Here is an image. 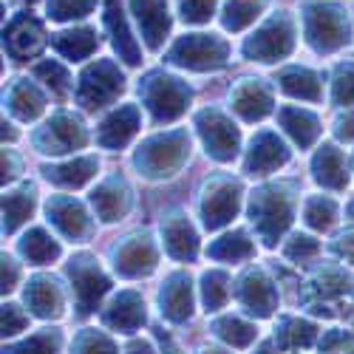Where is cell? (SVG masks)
Listing matches in <instances>:
<instances>
[{"mask_svg":"<svg viewBox=\"0 0 354 354\" xmlns=\"http://www.w3.org/2000/svg\"><path fill=\"white\" fill-rule=\"evenodd\" d=\"M255 354H275V348H272V343H263V346H261Z\"/></svg>","mask_w":354,"mask_h":354,"instance_id":"680465c9","label":"cell"},{"mask_svg":"<svg viewBox=\"0 0 354 354\" xmlns=\"http://www.w3.org/2000/svg\"><path fill=\"white\" fill-rule=\"evenodd\" d=\"M216 3L218 0H176V12L185 23H193V26H201L207 23L216 12Z\"/></svg>","mask_w":354,"mask_h":354,"instance_id":"7dc6e473","label":"cell"},{"mask_svg":"<svg viewBox=\"0 0 354 354\" xmlns=\"http://www.w3.org/2000/svg\"><path fill=\"white\" fill-rule=\"evenodd\" d=\"M346 218L354 224V201H348V207H346Z\"/></svg>","mask_w":354,"mask_h":354,"instance_id":"91938a15","label":"cell"},{"mask_svg":"<svg viewBox=\"0 0 354 354\" xmlns=\"http://www.w3.org/2000/svg\"><path fill=\"white\" fill-rule=\"evenodd\" d=\"M17 278H20V263L3 252V292H12L17 286Z\"/></svg>","mask_w":354,"mask_h":354,"instance_id":"f5cc1de1","label":"cell"},{"mask_svg":"<svg viewBox=\"0 0 354 354\" xmlns=\"http://www.w3.org/2000/svg\"><path fill=\"white\" fill-rule=\"evenodd\" d=\"M332 252H335L340 261L354 263V230H348V232H340V235H337V239L332 241Z\"/></svg>","mask_w":354,"mask_h":354,"instance_id":"f907efd6","label":"cell"},{"mask_svg":"<svg viewBox=\"0 0 354 354\" xmlns=\"http://www.w3.org/2000/svg\"><path fill=\"white\" fill-rule=\"evenodd\" d=\"M198 354H230V351H224V348H201Z\"/></svg>","mask_w":354,"mask_h":354,"instance_id":"94428289","label":"cell"},{"mask_svg":"<svg viewBox=\"0 0 354 354\" xmlns=\"http://www.w3.org/2000/svg\"><path fill=\"white\" fill-rule=\"evenodd\" d=\"M125 91V74L113 60H97L91 63L77 82V102L85 111H100L105 105H113L116 97Z\"/></svg>","mask_w":354,"mask_h":354,"instance_id":"9c48e42d","label":"cell"},{"mask_svg":"<svg viewBox=\"0 0 354 354\" xmlns=\"http://www.w3.org/2000/svg\"><path fill=\"white\" fill-rule=\"evenodd\" d=\"M20 173V159L15 151H9V147H3V182H15Z\"/></svg>","mask_w":354,"mask_h":354,"instance_id":"db71d44e","label":"cell"},{"mask_svg":"<svg viewBox=\"0 0 354 354\" xmlns=\"http://www.w3.org/2000/svg\"><path fill=\"white\" fill-rule=\"evenodd\" d=\"M286 162H289V147L283 145V139L275 131L263 128L250 142V151L244 156V170L252 176H263V173L283 167Z\"/></svg>","mask_w":354,"mask_h":354,"instance_id":"ac0fdd59","label":"cell"},{"mask_svg":"<svg viewBox=\"0 0 354 354\" xmlns=\"http://www.w3.org/2000/svg\"><path fill=\"white\" fill-rule=\"evenodd\" d=\"M295 48V20L286 12H275L244 40L241 54L252 63H278Z\"/></svg>","mask_w":354,"mask_h":354,"instance_id":"8992f818","label":"cell"},{"mask_svg":"<svg viewBox=\"0 0 354 354\" xmlns=\"http://www.w3.org/2000/svg\"><path fill=\"white\" fill-rule=\"evenodd\" d=\"M232 295V281L224 270H207L201 275V304L207 312L221 309Z\"/></svg>","mask_w":354,"mask_h":354,"instance_id":"f35d334b","label":"cell"},{"mask_svg":"<svg viewBox=\"0 0 354 354\" xmlns=\"http://www.w3.org/2000/svg\"><path fill=\"white\" fill-rule=\"evenodd\" d=\"M68 278H71V286H74V301H77V315H91L102 295L111 289V278L102 272L100 261L88 252H80L68 261Z\"/></svg>","mask_w":354,"mask_h":354,"instance_id":"8fae6325","label":"cell"},{"mask_svg":"<svg viewBox=\"0 0 354 354\" xmlns=\"http://www.w3.org/2000/svg\"><path fill=\"white\" fill-rule=\"evenodd\" d=\"M312 179L329 190H343L348 185V165L337 145L326 142L317 147V153L312 159Z\"/></svg>","mask_w":354,"mask_h":354,"instance_id":"4316f807","label":"cell"},{"mask_svg":"<svg viewBox=\"0 0 354 354\" xmlns=\"http://www.w3.org/2000/svg\"><path fill=\"white\" fill-rule=\"evenodd\" d=\"M278 88L286 94V97H295V100H309V102H320L323 100V82H320V74L306 68V66H289V68H281L278 77H275Z\"/></svg>","mask_w":354,"mask_h":354,"instance_id":"4dcf8cb0","label":"cell"},{"mask_svg":"<svg viewBox=\"0 0 354 354\" xmlns=\"http://www.w3.org/2000/svg\"><path fill=\"white\" fill-rule=\"evenodd\" d=\"M278 122H281L283 133L298 147H312L320 139V131H323L317 116L306 108H298V105H283L278 111Z\"/></svg>","mask_w":354,"mask_h":354,"instance_id":"f546056e","label":"cell"},{"mask_svg":"<svg viewBox=\"0 0 354 354\" xmlns=\"http://www.w3.org/2000/svg\"><path fill=\"white\" fill-rule=\"evenodd\" d=\"M37 193L35 185H20L17 190H9L3 196V232H15L20 224H26L35 213Z\"/></svg>","mask_w":354,"mask_h":354,"instance_id":"d6a6232c","label":"cell"},{"mask_svg":"<svg viewBox=\"0 0 354 354\" xmlns=\"http://www.w3.org/2000/svg\"><path fill=\"white\" fill-rule=\"evenodd\" d=\"M301 20H304L306 46L317 54H332L351 43V20L340 3H332V0H304Z\"/></svg>","mask_w":354,"mask_h":354,"instance_id":"7a4b0ae2","label":"cell"},{"mask_svg":"<svg viewBox=\"0 0 354 354\" xmlns=\"http://www.w3.org/2000/svg\"><path fill=\"white\" fill-rule=\"evenodd\" d=\"M295 207H298V187L292 182H270L252 190L247 216L258 239L267 247H275L295 218Z\"/></svg>","mask_w":354,"mask_h":354,"instance_id":"6da1fadb","label":"cell"},{"mask_svg":"<svg viewBox=\"0 0 354 354\" xmlns=\"http://www.w3.org/2000/svg\"><path fill=\"white\" fill-rule=\"evenodd\" d=\"M162 241L170 258L196 261L198 255V232L185 213H170L162 218Z\"/></svg>","mask_w":354,"mask_h":354,"instance_id":"603a6c76","label":"cell"},{"mask_svg":"<svg viewBox=\"0 0 354 354\" xmlns=\"http://www.w3.org/2000/svg\"><path fill=\"white\" fill-rule=\"evenodd\" d=\"M142 128V111L139 105H120L116 111H111L97 128V145L105 151H116V147H125Z\"/></svg>","mask_w":354,"mask_h":354,"instance_id":"d6986e66","label":"cell"},{"mask_svg":"<svg viewBox=\"0 0 354 354\" xmlns=\"http://www.w3.org/2000/svg\"><path fill=\"white\" fill-rule=\"evenodd\" d=\"M213 332H216V337H221L232 348H247L258 337V329L252 326L250 320H244L239 315H224V317L213 320Z\"/></svg>","mask_w":354,"mask_h":354,"instance_id":"8d00e7d4","label":"cell"},{"mask_svg":"<svg viewBox=\"0 0 354 354\" xmlns=\"http://www.w3.org/2000/svg\"><path fill=\"white\" fill-rule=\"evenodd\" d=\"M190 156L187 131H165L145 139L133 153V170L145 179H170L176 176Z\"/></svg>","mask_w":354,"mask_h":354,"instance_id":"3957f363","label":"cell"},{"mask_svg":"<svg viewBox=\"0 0 354 354\" xmlns=\"http://www.w3.org/2000/svg\"><path fill=\"white\" fill-rule=\"evenodd\" d=\"M3 46H6V54L12 57L15 63H26L32 57L40 54V48L46 46V32H43V23L28 15V12H17L6 32H3Z\"/></svg>","mask_w":354,"mask_h":354,"instance_id":"9a60e30c","label":"cell"},{"mask_svg":"<svg viewBox=\"0 0 354 354\" xmlns=\"http://www.w3.org/2000/svg\"><path fill=\"white\" fill-rule=\"evenodd\" d=\"M28 3H35V0H28Z\"/></svg>","mask_w":354,"mask_h":354,"instance_id":"6125c7cd","label":"cell"},{"mask_svg":"<svg viewBox=\"0 0 354 354\" xmlns=\"http://www.w3.org/2000/svg\"><path fill=\"white\" fill-rule=\"evenodd\" d=\"M105 26H108L111 43H113L116 54H120V60H125L128 66H139L142 63V48L131 35L128 17L122 12V0H105Z\"/></svg>","mask_w":354,"mask_h":354,"instance_id":"484cf974","label":"cell"},{"mask_svg":"<svg viewBox=\"0 0 354 354\" xmlns=\"http://www.w3.org/2000/svg\"><path fill=\"white\" fill-rule=\"evenodd\" d=\"M60 332L57 329H40L32 337H26L15 346H6L3 354H60Z\"/></svg>","mask_w":354,"mask_h":354,"instance_id":"b9f144b4","label":"cell"},{"mask_svg":"<svg viewBox=\"0 0 354 354\" xmlns=\"http://www.w3.org/2000/svg\"><path fill=\"white\" fill-rule=\"evenodd\" d=\"M348 295H351V278L335 263L315 270V275L304 286V301L312 306H323L326 301H346Z\"/></svg>","mask_w":354,"mask_h":354,"instance_id":"44dd1931","label":"cell"},{"mask_svg":"<svg viewBox=\"0 0 354 354\" xmlns=\"http://www.w3.org/2000/svg\"><path fill=\"white\" fill-rule=\"evenodd\" d=\"M235 298L239 304L255 315V317H270L278 309V286L275 281L267 275V270L261 267H250L239 283H235Z\"/></svg>","mask_w":354,"mask_h":354,"instance_id":"4fadbf2b","label":"cell"},{"mask_svg":"<svg viewBox=\"0 0 354 354\" xmlns=\"http://www.w3.org/2000/svg\"><path fill=\"white\" fill-rule=\"evenodd\" d=\"M348 348H354V335L346 332V329H332L320 340V351L323 354H346Z\"/></svg>","mask_w":354,"mask_h":354,"instance_id":"c3c4849f","label":"cell"},{"mask_svg":"<svg viewBox=\"0 0 354 354\" xmlns=\"http://www.w3.org/2000/svg\"><path fill=\"white\" fill-rule=\"evenodd\" d=\"M3 105L9 108V113L20 122H35L37 116L46 111V94L32 82V80H12L9 88L3 91Z\"/></svg>","mask_w":354,"mask_h":354,"instance_id":"d4e9b609","label":"cell"},{"mask_svg":"<svg viewBox=\"0 0 354 354\" xmlns=\"http://www.w3.org/2000/svg\"><path fill=\"white\" fill-rule=\"evenodd\" d=\"M15 136H17V133H15V125H12V122H6V120H3V142H6V139H9V142H12V139H15Z\"/></svg>","mask_w":354,"mask_h":354,"instance_id":"9f6ffc18","label":"cell"},{"mask_svg":"<svg viewBox=\"0 0 354 354\" xmlns=\"http://www.w3.org/2000/svg\"><path fill=\"white\" fill-rule=\"evenodd\" d=\"M128 354H156V351H153V346L147 343V340H133L128 346Z\"/></svg>","mask_w":354,"mask_h":354,"instance_id":"11a10c76","label":"cell"},{"mask_svg":"<svg viewBox=\"0 0 354 354\" xmlns=\"http://www.w3.org/2000/svg\"><path fill=\"white\" fill-rule=\"evenodd\" d=\"M304 221L317 232L332 230L337 221V201L329 196H309L304 204Z\"/></svg>","mask_w":354,"mask_h":354,"instance_id":"ab89813d","label":"cell"},{"mask_svg":"<svg viewBox=\"0 0 354 354\" xmlns=\"http://www.w3.org/2000/svg\"><path fill=\"white\" fill-rule=\"evenodd\" d=\"M71 354H116V343L105 332L85 329V332L77 335V340L71 346Z\"/></svg>","mask_w":354,"mask_h":354,"instance_id":"bcb514c9","label":"cell"},{"mask_svg":"<svg viewBox=\"0 0 354 354\" xmlns=\"http://www.w3.org/2000/svg\"><path fill=\"white\" fill-rule=\"evenodd\" d=\"M162 354H182V351H179V348H176V343L165 340V348H162Z\"/></svg>","mask_w":354,"mask_h":354,"instance_id":"6f0895ef","label":"cell"},{"mask_svg":"<svg viewBox=\"0 0 354 354\" xmlns=\"http://www.w3.org/2000/svg\"><path fill=\"white\" fill-rule=\"evenodd\" d=\"M196 133L204 145L210 159L216 162H232L241 151V131L221 108H201L196 113Z\"/></svg>","mask_w":354,"mask_h":354,"instance_id":"ba28073f","label":"cell"},{"mask_svg":"<svg viewBox=\"0 0 354 354\" xmlns=\"http://www.w3.org/2000/svg\"><path fill=\"white\" fill-rule=\"evenodd\" d=\"M48 43L54 46V51L57 54H63L66 60H74V63H80V60H85V57H91L94 51H97V32L94 28H66V32H57V35H51L48 37Z\"/></svg>","mask_w":354,"mask_h":354,"instance_id":"1f68e13d","label":"cell"},{"mask_svg":"<svg viewBox=\"0 0 354 354\" xmlns=\"http://www.w3.org/2000/svg\"><path fill=\"white\" fill-rule=\"evenodd\" d=\"M35 147L40 153H48V156H63V153H71V151H80L88 142V131L82 125V120L71 111H57L51 113V120H46L35 136H32Z\"/></svg>","mask_w":354,"mask_h":354,"instance_id":"30bf717a","label":"cell"},{"mask_svg":"<svg viewBox=\"0 0 354 354\" xmlns=\"http://www.w3.org/2000/svg\"><path fill=\"white\" fill-rule=\"evenodd\" d=\"M46 218L71 241H88L94 235V218L88 216L85 204L71 196H51L46 201Z\"/></svg>","mask_w":354,"mask_h":354,"instance_id":"5bb4252c","label":"cell"},{"mask_svg":"<svg viewBox=\"0 0 354 354\" xmlns=\"http://www.w3.org/2000/svg\"><path fill=\"white\" fill-rule=\"evenodd\" d=\"M26 326H28V315L17 304H6L3 306V337H15Z\"/></svg>","mask_w":354,"mask_h":354,"instance_id":"681fc988","label":"cell"},{"mask_svg":"<svg viewBox=\"0 0 354 354\" xmlns=\"http://www.w3.org/2000/svg\"><path fill=\"white\" fill-rule=\"evenodd\" d=\"M128 6H131V15L139 26L147 48L159 51L170 35V23H173L167 0H128Z\"/></svg>","mask_w":354,"mask_h":354,"instance_id":"e0dca14e","label":"cell"},{"mask_svg":"<svg viewBox=\"0 0 354 354\" xmlns=\"http://www.w3.org/2000/svg\"><path fill=\"white\" fill-rule=\"evenodd\" d=\"M131 204H133V193L122 176H108L91 193V207H94L97 218L105 224L120 221L131 210Z\"/></svg>","mask_w":354,"mask_h":354,"instance_id":"ffe728a7","label":"cell"},{"mask_svg":"<svg viewBox=\"0 0 354 354\" xmlns=\"http://www.w3.org/2000/svg\"><path fill=\"white\" fill-rule=\"evenodd\" d=\"M255 255V241L250 239V235L244 230H230L224 235H218L216 241H210L207 247V258L213 261H232V263H239V261H250Z\"/></svg>","mask_w":354,"mask_h":354,"instance_id":"e575fe53","label":"cell"},{"mask_svg":"<svg viewBox=\"0 0 354 354\" xmlns=\"http://www.w3.org/2000/svg\"><path fill=\"white\" fill-rule=\"evenodd\" d=\"M165 60L187 71H218L230 60V43L213 32H193L176 40Z\"/></svg>","mask_w":354,"mask_h":354,"instance_id":"5b68a950","label":"cell"},{"mask_svg":"<svg viewBox=\"0 0 354 354\" xmlns=\"http://www.w3.org/2000/svg\"><path fill=\"white\" fill-rule=\"evenodd\" d=\"M32 74H35L37 82H43V85L48 88L54 97L66 100V97L71 94V74H68V68H66L63 63L43 60V63H37V66L32 68Z\"/></svg>","mask_w":354,"mask_h":354,"instance_id":"60d3db41","label":"cell"},{"mask_svg":"<svg viewBox=\"0 0 354 354\" xmlns=\"http://www.w3.org/2000/svg\"><path fill=\"white\" fill-rule=\"evenodd\" d=\"M263 9H267V0H224L221 26L227 32H244L250 23L261 17Z\"/></svg>","mask_w":354,"mask_h":354,"instance_id":"d590c367","label":"cell"},{"mask_svg":"<svg viewBox=\"0 0 354 354\" xmlns=\"http://www.w3.org/2000/svg\"><path fill=\"white\" fill-rule=\"evenodd\" d=\"M159 312L170 323H185L193 315V278L187 272H173L159 289Z\"/></svg>","mask_w":354,"mask_h":354,"instance_id":"7402d4cb","label":"cell"},{"mask_svg":"<svg viewBox=\"0 0 354 354\" xmlns=\"http://www.w3.org/2000/svg\"><path fill=\"white\" fill-rule=\"evenodd\" d=\"M244 187L232 176H213V179L201 187L198 198V216L204 230H221L227 227L241 210Z\"/></svg>","mask_w":354,"mask_h":354,"instance_id":"52a82bcc","label":"cell"},{"mask_svg":"<svg viewBox=\"0 0 354 354\" xmlns=\"http://www.w3.org/2000/svg\"><path fill=\"white\" fill-rule=\"evenodd\" d=\"M17 252L28 263H37V267H43V263H51V261L60 258V244H57L54 235H48L43 227H32L28 232L20 235Z\"/></svg>","mask_w":354,"mask_h":354,"instance_id":"836d02e7","label":"cell"},{"mask_svg":"<svg viewBox=\"0 0 354 354\" xmlns=\"http://www.w3.org/2000/svg\"><path fill=\"white\" fill-rule=\"evenodd\" d=\"M23 298H26V306L32 309V315H37V317H60L63 306H66L60 283H57L54 278H48V275H37V278L28 281Z\"/></svg>","mask_w":354,"mask_h":354,"instance_id":"83f0119b","label":"cell"},{"mask_svg":"<svg viewBox=\"0 0 354 354\" xmlns=\"http://www.w3.org/2000/svg\"><path fill=\"white\" fill-rule=\"evenodd\" d=\"M102 323L113 332H136L145 326V298L133 289L120 292L102 309Z\"/></svg>","mask_w":354,"mask_h":354,"instance_id":"cb8c5ba5","label":"cell"},{"mask_svg":"<svg viewBox=\"0 0 354 354\" xmlns=\"http://www.w3.org/2000/svg\"><path fill=\"white\" fill-rule=\"evenodd\" d=\"M230 105H232V111L239 113L244 122H258V120H263V116L272 113V108H275V91H272L270 82L247 77V80H239V82L232 85Z\"/></svg>","mask_w":354,"mask_h":354,"instance_id":"2e32d148","label":"cell"},{"mask_svg":"<svg viewBox=\"0 0 354 354\" xmlns=\"http://www.w3.org/2000/svg\"><path fill=\"white\" fill-rule=\"evenodd\" d=\"M317 255H320V241L312 239V235H306V232H295L292 239L283 244V258L292 261V263H306Z\"/></svg>","mask_w":354,"mask_h":354,"instance_id":"f6af8a7d","label":"cell"},{"mask_svg":"<svg viewBox=\"0 0 354 354\" xmlns=\"http://www.w3.org/2000/svg\"><path fill=\"white\" fill-rule=\"evenodd\" d=\"M111 263L122 278H147L159 263V250L151 232H131L122 241H116L111 247Z\"/></svg>","mask_w":354,"mask_h":354,"instance_id":"7c38bea8","label":"cell"},{"mask_svg":"<svg viewBox=\"0 0 354 354\" xmlns=\"http://www.w3.org/2000/svg\"><path fill=\"white\" fill-rule=\"evenodd\" d=\"M94 9H97V0H46V12L57 23L88 17Z\"/></svg>","mask_w":354,"mask_h":354,"instance_id":"ee69618b","label":"cell"},{"mask_svg":"<svg viewBox=\"0 0 354 354\" xmlns=\"http://www.w3.org/2000/svg\"><path fill=\"white\" fill-rule=\"evenodd\" d=\"M100 170V159L97 156H74L63 165H48L43 167V176L57 185V187H66V190H77L82 185H88L97 176Z\"/></svg>","mask_w":354,"mask_h":354,"instance_id":"f1b7e54d","label":"cell"},{"mask_svg":"<svg viewBox=\"0 0 354 354\" xmlns=\"http://www.w3.org/2000/svg\"><path fill=\"white\" fill-rule=\"evenodd\" d=\"M332 102L354 108V63H337L332 74Z\"/></svg>","mask_w":354,"mask_h":354,"instance_id":"7bdbcfd3","label":"cell"},{"mask_svg":"<svg viewBox=\"0 0 354 354\" xmlns=\"http://www.w3.org/2000/svg\"><path fill=\"white\" fill-rule=\"evenodd\" d=\"M335 136L340 142H354V108L340 113L337 120H335Z\"/></svg>","mask_w":354,"mask_h":354,"instance_id":"816d5d0a","label":"cell"},{"mask_svg":"<svg viewBox=\"0 0 354 354\" xmlns=\"http://www.w3.org/2000/svg\"><path fill=\"white\" fill-rule=\"evenodd\" d=\"M317 337V326L301 317H283L275 329V343L281 348H306Z\"/></svg>","mask_w":354,"mask_h":354,"instance_id":"74e56055","label":"cell"},{"mask_svg":"<svg viewBox=\"0 0 354 354\" xmlns=\"http://www.w3.org/2000/svg\"><path fill=\"white\" fill-rule=\"evenodd\" d=\"M139 97H142L145 108L151 111L153 122L165 125V122H176L187 111L193 91L185 80L173 77L167 71H153L139 82Z\"/></svg>","mask_w":354,"mask_h":354,"instance_id":"277c9868","label":"cell"}]
</instances>
